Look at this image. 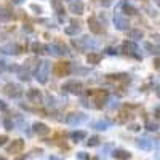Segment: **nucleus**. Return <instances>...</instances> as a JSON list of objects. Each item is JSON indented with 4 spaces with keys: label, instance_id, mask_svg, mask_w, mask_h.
Masks as SVG:
<instances>
[{
    "label": "nucleus",
    "instance_id": "nucleus-8",
    "mask_svg": "<svg viewBox=\"0 0 160 160\" xmlns=\"http://www.w3.org/2000/svg\"><path fill=\"white\" fill-rule=\"evenodd\" d=\"M93 96H95V108H102V106H106V102H108V91L106 90H96V91H90Z\"/></svg>",
    "mask_w": 160,
    "mask_h": 160
},
{
    "label": "nucleus",
    "instance_id": "nucleus-3",
    "mask_svg": "<svg viewBox=\"0 0 160 160\" xmlns=\"http://www.w3.org/2000/svg\"><path fill=\"white\" fill-rule=\"evenodd\" d=\"M47 53H50L51 56H64V55H69V47L62 43V42H55V43H50L45 47Z\"/></svg>",
    "mask_w": 160,
    "mask_h": 160
},
{
    "label": "nucleus",
    "instance_id": "nucleus-31",
    "mask_svg": "<svg viewBox=\"0 0 160 160\" xmlns=\"http://www.w3.org/2000/svg\"><path fill=\"white\" fill-rule=\"evenodd\" d=\"M146 130H149V131H158V123L157 122H148V123H146Z\"/></svg>",
    "mask_w": 160,
    "mask_h": 160
},
{
    "label": "nucleus",
    "instance_id": "nucleus-26",
    "mask_svg": "<svg viewBox=\"0 0 160 160\" xmlns=\"http://www.w3.org/2000/svg\"><path fill=\"white\" fill-rule=\"evenodd\" d=\"M128 37L133 40V42H136V40H141V38L144 37V34H142L141 29H131V31L128 32Z\"/></svg>",
    "mask_w": 160,
    "mask_h": 160
},
{
    "label": "nucleus",
    "instance_id": "nucleus-23",
    "mask_svg": "<svg viewBox=\"0 0 160 160\" xmlns=\"http://www.w3.org/2000/svg\"><path fill=\"white\" fill-rule=\"evenodd\" d=\"M99 61H101V55L99 53H95V51H90L88 55H87V62L88 64H99Z\"/></svg>",
    "mask_w": 160,
    "mask_h": 160
},
{
    "label": "nucleus",
    "instance_id": "nucleus-46",
    "mask_svg": "<svg viewBox=\"0 0 160 160\" xmlns=\"http://www.w3.org/2000/svg\"><path fill=\"white\" fill-rule=\"evenodd\" d=\"M5 68H7V66H5V62H3V61H0V71H3Z\"/></svg>",
    "mask_w": 160,
    "mask_h": 160
},
{
    "label": "nucleus",
    "instance_id": "nucleus-37",
    "mask_svg": "<svg viewBox=\"0 0 160 160\" xmlns=\"http://www.w3.org/2000/svg\"><path fill=\"white\" fill-rule=\"evenodd\" d=\"M7 141H8V136L7 135H0V146H5Z\"/></svg>",
    "mask_w": 160,
    "mask_h": 160
},
{
    "label": "nucleus",
    "instance_id": "nucleus-14",
    "mask_svg": "<svg viewBox=\"0 0 160 160\" xmlns=\"http://www.w3.org/2000/svg\"><path fill=\"white\" fill-rule=\"evenodd\" d=\"M64 32L68 35H77L82 32V22H80L78 19H72L71 21V26H68V28L64 29Z\"/></svg>",
    "mask_w": 160,
    "mask_h": 160
},
{
    "label": "nucleus",
    "instance_id": "nucleus-49",
    "mask_svg": "<svg viewBox=\"0 0 160 160\" xmlns=\"http://www.w3.org/2000/svg\"><path fill=\"white\" fill-rule=\"evenodd\" d=\"M0 160H7V158H5V157H0Z\"/></svg>",
    "mask_w": 160,
    "mask_h": 160
},
{
    "label": "nucleus",
    "instance_id": "nucleus-47",
    "mask_svg": "<svg viewBox=\"0 0 160 160\" xmlns=\"http://www.w3.org/2000/svg\"><path fill=\"white\" fill-rule=\"evenodd\" d=\"M48 160H62V158H59V157H56V155H51Z\"/></svg>",
    "mask_w": 160,
    "mask_h": 160
},
{
    "label": "nucleus",
    "instance_id": "nucleus-9",
    "mask_svg": "<svg viewBox=\"0 0 160 160\" xmlns=\"http://www.w3.org/2000/svg\"><path fill=\"white\" fill-rule=\"evenodd\" d=\"M26 96H28V99L34 104H42L43 101V96H42V91L37 90V88H29L28 93H26Z\"/></svg>",
    "mask_w": 160,
    "mask_h": 160
},
{
    "label": "nucleus",
    "instance_id": "nucleus-38",
    "mask_svg": "<svg viewBox=\"0 0 160 160\" xmlns=\"http://www.w3.org/2000/svg\"><path fill=\"white\" fill-rule=\"evenodd\" d=\"M128 128H130L131 131H139V130H141V125H136V123H133V125H130Z\"/></svg>",
    "mask_w": 160,
    "mask_h": 160
},
{
    "label": "nucleus",
    "instance_id": "nucleus-10",
    "mask_svg": "<svg viewBox=\"0 0 160 160\" xmlns=\"http://www.w3.org/2000/svg\"><path fill=\"white\" fill-rule=\"evenodd\" d=\"M88 28H90V31H91L93 34H102V32H104V26H102L101 21H99L98 18H95V16L88 18Z\"/></svg>",
    "mask_w": 160,
    "mask_h": 160
},
{
    "label": "nucleus",
    "instance_id": "nucleus-1",
    "mask_svg": "<svg viewBox=\"0 0 160 160\" xmlns=\"http://www.w3.org/2000/svg\"><path fill=\"white\" fill-rule=\"evenodd\" d=\"M72 45H74L75 48H78V50H90V51L96 50V48L99 47L98 40L91 38L90 35H85V37H82V38H72Z\"/></svg>",
    "mask_w": 160,
    "mask_h": 160
},
{
    "label": "nucleus",
    "instance_id": "nucleus-6",
    "mask_svg": "<svg viewBox=\"0 0 160 160\" xmlns=\"http://www.w3.org/2000/svg\"><path fill=\"white\" fill-rule=\"evenodd\" d=\"M87 120H88V117L83 112H72L71 115H68L66 122H68L71 127H75V125H80V123H85Z\"/></svg>",
    "mask_w": 160,
    "mask_h": 160
},
{
    "label": "nucleus",
    "instance_id": "nucleus-20",
    "mask_svg": "<svg viewBox=\"0 0 160 160\" xmlns=\"http://www.w3.org/2000/svg\"><path fill=\"white\" fill-rule=\"evenodd\" d=\"M136 146L139 149H142V151H152L154 142L151 139H148V138H139V139H136Z\"/></svg>",
    "mask_w": 160,
    "mask_h": 160
},
{
    "label": "nucleus",
    "instance_id": "nucleus-35",
    "mask_svg": "<svg viewBox=\"0 0 160 160\" xmlns=\"http://www.w3.org/2000/svg\"><path fill=\"white\" fill-rule=\"evenodd\" d=\"M130 118V114H120V117H118V122H127V120Z\"/></svg>",
    "mask_w": 160,
    "mask_h": 160
},
{
    "label": "nucleus",
    "instance_id": "nucleus-27",
    "mask_svg": "<svg viewBox=\"0 0 160 160\" xmlns=\"http://www.w3.org/2000/svg\"><path fill=\"white\" fill-rule=\"evenodd\" d=\"M85 138H87V133L82 131V130H80V131H72V133H71V139L75 141V142L82 141V139H85Z\"/></svg>",
    "mask_w": 160,
    "mask_h": 160
},
{
    "label": "nucleus",
    "instance_id": "nucleus-18",
    "mask_svg": "<svg viewBox=\"0 0 160 160\" xmlns=\"http://www.w3.org/2000/svg\"><path fill=\"white\" fill-rule=\"evenodd\" d=\"M32 128H34V133L38 135V136H48L50 135V128L45 123H42V122H35L32 125Z\"/></svg>",
    "mask_w": 160,
    "mask_h": 160
},
{
    "label": "nucleus",
    "instance_id": "nucleus-2",
    "mask_svg": "<svg viewBox=\"0 0 160 160\" xmlns=\"http://www.w3.org/2000/svg\"><path fill=\"white\" fill-rule=\"evenodd\" d=\"M50 69H51V66L48 61H42V62H38L37 64V68H35V78H37V82L38 83H47L48 82V75H50Z\"/></svg>",
    "mask_w": 160,
    "mask_h": 160
},
{
    "label": "nucleus",
    "instance_id": "nucleus-24",
    "mask_svg": "<svg viewBox=\"0 0 160 160\" xmlns=\"http://www.w3.org/2000/svg\"><path fill=\"white\" fill-rule=\"evenodd\" d=\"M31 51L34 53V55H43V53H45V45L38 43V42H34L31 45Z\"/></svg>",
    "mask_w": 160,
    "mask_h": 160
},
{
    "label": "nucleus",
    "instance_id": "nucleus-45",
    "mask_svg": "<svg viewBox=\"0 0 160 160\" xmlns=\"http://www.w3.org/2000/svg\"><path fill=\"white\" fill-rule=\"evenodd\" d=\"M154 68L158 71V68H160V66H158V58H155V61H154Z\"/></svg>",
    "mask_w": 160,
    "mask_h": 160
},
{
    "label": "nucleus",
    "instance_id": "nucleus-19",
    "mask_svg": "<svg viewBox=\"0 0 160 160\" xmlns=\"http://www.w3.org/2000/svg\"><path fill=\"white\" fill-rule=\"evenodd\" d=\"M11 19H15V13L8 7L0 5V21H11Z\"/></svg>",
    "mask_w": 160,
    "mask_h": 160
},
{
    "label": "nucleus",
    "instance_id": "nucleus-30",
    "mask_svg": "<svg viewBox=\"0 0 160 160\" xmlns=\"http://www.w3.org/2000/svg\"><path fill=\"white\" fill-rule=\"evenodd\" d=\"M123 11L127 13V15L133 16V15H138V10L135 7H131V5H123Z\"/></svg>",
    "mask_w": 160,
    "mask_h": 160
},
{
    "label": "nucleus",
    "instance_id": "nucleus-7",
    "mask_svg": "<svg viewBox=\"0 0 160 160\" xmlns=\"http://www.w3.org/2000/svg\"><path fill=\"white\" fill-rule=\"evenodd\" d=\"M3 93L8 98H19L22 95V88L16 83H7L3 87Z\"/></svg>",
    "mask_w": 160,
    "mask_h": 160
},
{
    "label": "nucleus",
    "instance_id": "nucleus-34",
    "mask_svg": "<svg viewBox=\"0 0 160 160\" xmlns=\"http://www.w3.org/2000/svg\"><path fill=\"white\" fill-rule=\"evenodd\" d=\"M146 48L149 50V53H154V55H157V53H158V47H152L151 43H146Z\"/></svg>",
    "mask_w": 160,
    "mask_h": 160
},
{
    "label": "nucleus",
    "instance_id": "nucleus-40",
    "mask_svg": "<svg viewBox=\"0 0 160 160\" xmlns=\"http://www.w3.org/2000/svg\"><path fill=\"white\" fill-rule=\"evenodd\" d=\"M8 109V106H7V102L5 101H2L0 99V111H7Z\"/></svg>",
    "mask_w": 160,
    "mask_h": 160
},
{
    "label": "nucleus",
    "instance_id": "nucleus-16",
    "mask_svg": "<svg viewBox=\"0 0 160 160\" xmlns=\"http://www.w3.org/2000/svg\"><path fill=\"white\" fill-rule=\"evenodd\" d=\"M0 51L3 53V55H19L21 53V47L18 45V43H7V45H3L2 48H0Z\"/></svg>",
    "mask_w": 160,
    "mask_h": 160
},
{
    "label": "nucleus",
    "instance_id": "nucleus-42",
    "mask_svg": "<svg viewBox=\"0 0 160 160\" xmlns=\"http://www.w3.org/2000/svg\"><path fill=\"white\" fill-rule=\"evenodd\" d=\"M111 3H112L111 0H101V5H102V7H109Z\"/></svg>",
    "mask_w": 160,
    "mask_h": 160
},
{
    "label": "nucleus",
    "instance_id": "nucleus-28",
    "mask_svg": "<svg viewBox=\"0 0 160 160\" xmlns=\"http://www.w3.org/2000/svg\"><path fill=\"white\" fill-rule=\"evenodd\" d=\"M2 123H3V127H5V130H8V131H11L13 128H15V122L10 118V117H3V120H2Z\"/></svg>",
    "mask_w": 160,
    "mask_h": 160
},
{
    "label": "nucleus",
    "instance_id": "nucleus-13",
    "mask_svg": "<svg viewBox=\"0 0 160 160\" xmlns=\"http://www.w3.org/2000/svg\"><path fill=\"white\" fill-rule=\"evenodd\" d=\"M114 26H115V29H118V31H128L130 22H128V19H127L125 16L115 15V16H114Z\"/></svg>",
    "mask_w": 160,
    "mask_h": 160
},
{
    "label": "nucleus",
    "instance_id": "nucleus-21",
    "mask_svg": "<svg viewBox=\"0 0 160 160\" xmlns=\"http://www.w3.org/2000/svg\"><path fill=\"white\" fill-rule=\"evenodd\" d=\"M112 157L115 160H128V158H131V154L128 151H125V149H114L112 151Z\"/></svg>",
    "mask_w": 160,
    "mask_h": 160
},
{
    "label": "nucleus",
    "instance_id": "nucleus-48",
    "mask_svg": "<svg viewBox=\"0 0 160 160\" xmlns=\"http://www.w3.org/2000/svg\"><path fill=\"white\" fill-rule=\"evenodd\" d=\"M155 118H158V106L155 108Z\"/></svg>",
    "mask_w": 160,
    "mask_h": 160
},
{
    "label": "nucleus",
    "instance_id": "nucleus-5",
    "mask_svg": "<svg viewBox=\"0 0 160 160\" xmlns=\"http://www.w3.org/2000/svg\"><path fill=\"white\" fill-rule=\"evenodd\" d=\"M72 72V64L71 62H56L53 66V74L56 77H68Z\"/></svg>",
    "mask_w": 160,
    "mask_h": 160
},
{
    "label": "nucleus",
    "instance_id": "nucleus-12",
    "mask_svg": "<svg viewBox=\"0 0 160 160\" xmlns=\"http://www.w3.org/2000/svg\"><path fill=\"white\" fill-rule=\"evenodd\" d=\"M22 149H24V141H22V139H13L11 144L7 148V152H8V154H13V155H16V154L22 152Z\"/></svg>",
    "mask_w": 160,
    "mask_h": 160
},
{
    "label": "nucleus",
    "instance_id": "nucleus-4",
    "mask_svg": "<svg viewBox=\"0 0 160 160\" xmlns=\"http://www.w3.org/2000/svg\"><path fill=\"white\" fill-rule=\"evenodd\" d=\"M61 90L66 93H71V95H82L83 85H82V82H77V80H69V82H66L61 87Z\"/></svg>",
    "mask_w": 160,
    "mask_h": 160
},
{
    "label": "nucleus",
    "instance_id": "nucleus-15",
    "mask_svg": "<svg viewBox=\"0 0 160 160\" xmlns=\"http://www.w3.org/2000/svg\"><path fill=\"white\" fill-rule=\"evenodd\" d=\"M69 10H71V13H74V15L80 16V15H83V11H85V5H83L82 0H71Z\"/></svg>",
    "mask_w": 160,
    "mask_h": 160
},
{
    "label": "nucleus",
    "instance_id": "nucleus-44",
    "mask_svg": "<svg viewBox=\"0 0 160 160\" xmlns=\"http://www.w3.org/2000/svg\"><path fill=\"white\" fill-rule=\"evenodd\" d=\"M24 2V0H11V3H15V5H21Z\"/></svg>",
    "mask_w": 160,
    "mask_h": 160
},
{
    "label": "nucleus",
    "instance_id": "nucleus-11",
    "mask_svg": "<svg viewBox=\"0 0 160 160\" xmlns=\"http://www.w3.org/2000/svg\"><path fill=\"white\" fill-rule=\"evenodd\" d=\"M123 51H125V55H130V56H135L138 59H141V56L138 55V47L136 43L133 42V40H127V42H123Z\"/></svg>",
    "mask_w": 160,
    "mask_h": 160
},
{
    "label": "nucleus",
    "instance_id": "nucleus-36",
    "mask_svg": "<svg viewBox=\"0 0 160 160\" xmlns=\"http://www.w3.org/2000/svg\"><path fill=\"white\" fill-rule=\"evenodd\" d=\"M109 108H111V109H117V108H120V102H118L117 99H115V101H111Z\"/></svg>",
    "mask_w": 160,
    "mask_h": 160
},
{
    "label": "nucleus",
    "instance_id": "nucleus-25",
    "mask_svg": "<svg viewBox=\"0 0 160 160\" xmlns=\"http://www.w3.org/2000/svg\"><path fill=\"white\" fill-rule=\"evenodd\" d=\"M108 77V80H115V82H118V80H128L130 82V75L125 74V72H120V74H109V75H106Z\"/></svg>",
    "mask_w": 160,
    "mask_h": 160
},
{
    "label": "nucleus",
    "instance_id": "nucleus-29",
    "mask_svg": "<svg viewBox=\"0 0 160 160\" xmlns=\"http://www.w3.org/2000/svg\"><path fill=\"white\" fill-rule=\"evenodd\" d=\"M101 142V138L99 136H91L88 141H87V146L88 148H95V146H98Z\"/></svg>",
    "mask_w": 160,
    "mask_h": 160
},
{
    "label": "nucleus",
    "instance_id": "nucleus-43",
    "mask_svg": "<svg viewBox=\"0 0 160 160\" xmlns=\"http://www.w3.org/2000/svg\"><path fill=\"white\" fill-rule=\"evenodd\" d=\"M24 31H28V32H32V28L29 24H24Z\"/></svg>",
    "mask_w": 160,
    "mask_h": 160
},
{
    "label": "nucleus",
    "instance_id": "nucleus-41",
    "mask_svg": "<svg viewBox=\"0 0 160 160\" xmlns=\"http://www.w3.org/2000/svg\"><path fill=\"white\" fill-rule=\"evenodd\" d=\"M8 69H10V71H15V72H18V71H19V66H16V64H13V66H10Z\"/></svg>",
    "mask_w": 160,
    "mask_h": 160
},
{
    "label": "nucleus",
    "instance_id": "nucleus-17",
    "mask_svg": "<svg viewBox=\"0 0 160 160\" xmlns=\"http://www.w3.org/2000/svg\"><path fill=\"white\" fill-rule=\"evenodd\" d=\"M112 125V120H108V118H102V120H96V122L91 123V128L96 130V131H106L108 128H111Z\"/></svg>",
    "mask_w": 160,
    "mask_h": 160
},
{
    "label": "nucleus",
    "instance_id": "nucleus-33",
    "mask_svg": "<svg viewBox=\"0 0 160 160\" xmlns=\"http://www.w3.org/2000/svg\"><path fill=\"white\" fill-rule=\"evenodd\" d=\"M31 10H32V11H35L37 15H40V13L43 11V8H42V7H40V5H35V3H32V5H31Z\"/></svg>",
    "mask_w": 160,
    "mask_h": 160
},
{
    "label": "nucleus",
    "instance_id": "nucleus-32",
    "mask_svg": "<svg viewBox=\"0 0 160 160\" xmlns=\"http://www.w3.org/2000/svg\"><path fill=\"white\" fill-rule=\"evenodd\" d=\"M106 55H109V56H115V55H118V50H117L115 47H108V48H106Z\"/></svg>",
    "mask_w": 160,
    "mask_h": 160
},
{
    "label": "nucleus",
    "instance_id": "nucleus-39",
    "mask_svg": "<svg viewBox=\"0 0 160 160\" xmlns=\"http://www.w3.org/2000/svg\"><path fill=\"white\" fill-rule=\"evenodd\" d=\"M77 157H78L80 160H88V155H87L85 152H78V154H77Z\"/></svg>",
    "mask_w": 160,
    "mask_h": 160
},
{
    "label": "nucleus",
    "instance_id": "nucleus-22",
    "mask_svg": "<svg viewBox=\"0 0 160 160\" xmlns=\"http://www.w3.org/2000/svg\"><path fill=\"white\" fill-rule=\"evenodd\" d=\"M51 7H53V10H55L59 16L66 15V10H64V5H62L61 0H51Z\"/></svg>",
    "mask_w": 160,
    "mask_h": 160
}]
</instances>
